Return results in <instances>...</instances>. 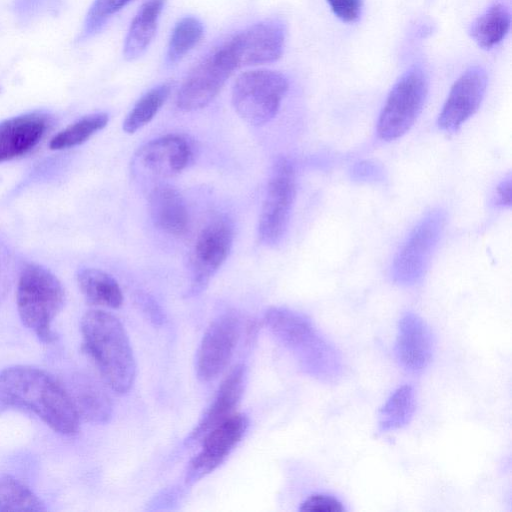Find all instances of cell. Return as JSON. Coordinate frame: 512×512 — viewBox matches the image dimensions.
Listing matches in <instances>:
<instances>
[{
    "instance_id": "1",
    "label": "cell",
    "mask_w": 512,
    "mask_h": 512,
    "mask_svg": "<svg viewBox=\"0 0 512 512\" xmlns=\"http://www.w3.org/2000/svg\"><path fill=\"white\" fill-rule=\"evenodd\" d=\"M0 403L28 410L54 431L74 435L79 413L69 392L47 371L13 365L0 371Z\"/></svg>"
},
{
    "instance_id": "2",
    "label": "cell",
    "mask_w": 512,
    "mask_h": 512,
    "mask_svg": "<svg viewBox=\"0 0 512 512\" xmlns=\"http://www.w3.org/2000/svg\"><path fill=\"white\" fill-rule=\"evenodd\" d=\"M81 333L83 347L104 382L117 394L127 393L136 377V363L120 320L104 310H89L81 319Z\"/></svg>"
},
{
    "instance_id": "3",
    "label": "cell",
    "mask_w": 512,
    "mask_h": 512,
    "mask_svg": "<svg viewBox=\"0 0 512 512\" xmlns=\"http://www.w3.org/2000/svg\"><path fill=\"white\" fill-rule=\"evenodd\" d=\"M64 302V288L50 270L36 263L22 268L16 291L18 313L23 324L42 342L56 340L51 323Z\"/></svg>"
},
{
    "instance_id": "4",
    "label": "cell",
    "mask_w": 512,
    "mask_h": 512,
    "mask_svg": "<svg viewBox=\"0 0 512 512\" xmlns=\"http://www.w3.org/2000/svg\"><path fill=\"white\" fill-rule=\"evenodd\" d=\"M288 89L289 81L279 71L249 70L235 80L231 102L236 113L245 122L261 126L277 115Z\"/></svg>"
},
{
    "instance_id": "5",
    "label": "cell",
    "mask_w": 512,
    "mask_h": 512,
    "mask_svg": "<svg viewBox=\"0 0 512 512\" xmlns=\"http://www.w3.org/2000/svg\"><path fill=\"white\" fill-rule=\"evenodd\" d=\"M428 87L427 75L419 66L399 77L378 117L376 130L381 140H396L410 130L423 109Z\"/></svg>"
},
{
    "instance_id": "6",
    "label": "cell",
    "mask_w": 512,
    "mask_h": 512,
    "mask_svg": "<svg viewBox=\"0 0 512 512\" xmlns=\"http://www.w3.org/2000/svg\"><path fill=\"white\" fill-rule=\"evenodd\" d=\"M295 197L294 166L288 158L278 157L270 171L258 220V236L264 245L274 247L283 239Z\"/></svg>"
},
{
    "instance_id": "7",
    "label": "cell",
    "mask_w": 512,
    "mask_h": 512,
    "mask_svg": "<svg viewBox=\"0 0 512 512\" xmlns=\"http://www.w3.org/2000/svg\"><path fill=\"white\" fill-rule=\"evenodd\" d=\"M237 69L234 58L224 42L214 47L183 80L176 96V106L185 112L206 107Z\"/></svg>"
},
{
    "instance_id": "8",
    "label": "cell",
    "mask_w": 512,
    "mask_h": 512,
    "mask_svg": "<svg viewBox=\"0 0 512 512\" xmlns=\"http://www.w3.org/2000/svg\"><path fill=\"white\" fill-rule=\"evenodd\" d=\"M234 241V226L225 214L213 216L199 232L190 257L188 296L201 293L228 258Z\"/></svg>"
},
{
    "instance_id": "9",
    "label": "cell",
    "mask_w": 512,
    "mask_h": 512,
    "mask_svg": "<svg viewBox=\"0 0 512 512\" xmlns=\"http://www.w3.org/2000/svg\"><path fill=\"white\" fill-rule=\"evenodd\" d=\"M445 223V212L434 209L413 228L393 260L391 275L397 284L411 286L423 278Z\"/></svg>"
},
{
    "instance_id": "10",
    "label": "cell",
    "mask_w": 512,
    "mask_h": 512,
    "mask_svg": "<svg viewBox=\"0 0 512 512\" xmlns=\"http://www.w3.org/2000/svg\"><path fill=\"white\" fill-rule=\"evenodd\" d=\"M285 39V24L279 19H266L244 28L224 43L239 69L278 60Z\"/></svg>"
},
{
    "instance_id": "11",
    "label": "cell",
    "mask_w": 512,
    "mask_h": 512,
    "mask_svg": "<svg viewBox=\"0 0 512 512\" xmlns=\"http://www.w3.org/2000/svg\"><path fill=\"white\" fill-rule=\"evenodd\" d=\"M194 158L195 145L189 137L167 134L142 145L133 164L145 176L164 179L181 173Z\"/></svg>"
},
{
    "instance_id": "12",
    "label": "cell",
    "mask_w": 512,
    "mask_h": 512,
    "mask_svg": "<svg viewBox=\"0 0 512 512\" xmlns=\"http://www.w3.org/2000/svg\"><path fill=\"white\" fill-rule=\"evenodd\" d=\"M240 336V319L231 312L219 315L206 329L196 354V374L204 382L227 367Z\"/></svg>"
},
{
    "instance_id": "13",
    "label": "cell",
    "mask_w": 512,
    "mask_h": 512,
    "mask_svg": "<svg viewBox=\"0 0 512 512\" xmlns=\"http://www.w3.org/2000/svg\"><path fill=\"white\" fill-rule=\"evenodd\" d=\"M248 427L244 414L233 413L205 435L200 451L190 461L185 481L194 484L218 468L238 445Z\"/></svg>"
},
{
    "instance_id": "14",
    "label": "cell",
    "mask_w": 512,
    "mask_h": 512,
    "mask_svg": "<svg viewBox=\"0 0 512 512\" xmlns=\"http://www.w3.org/2000/svg\"><path fill=\"white\" fill-rule=\"evenodd\" d=\"M488 77L485 69L474 65L454 82L438 116V126L456 132L479 109L486 93Z\"/></svg>"
},
{
    "instance_id": "15",
    "label": "cell",
    "mask_w": 512,
    "mask_h": 512,
    "mask_svg": "<svg viewBox=\"0 0 512 512\" xmlns=\"http://www.w3.org/2000/svg\"><path fill=\"white\" fill-rule=\"evenodd\" d=\"M433 351V335L427 323L413 312L405 313L399 320L395 342L399 364L409 372H421L430 363Z\"/></svg>"
},
{
    "instance_id": "16",
    "label": "cell",
    "mask_w": 512,
    "mask_h": 512,
    "mask_svg": "<svg viewBox=\"0 0 512 512\" xmlns=\"http://www.w3.org/2000/svg\"><path fill=\"white\" fill-rule=\"evenodd\" d=\"M49 116L29 112L0 122V163L20 157L32 150L49 127Z\"/></svg>"
},
{
    "instance_id": "17",
    "label": "cell",
    "mask_w": 512,
    "mask_h": 512,
    "mask_svg": "<svg viewBox=\"0 0 512 512\" xmlns=\"http://www.w3.org/2000/svg\"><path fill=\"white\" fill-rule=\"evenodd\" d=\"M264 322L276 339L301 358L319 339L312 321L299 312L284 307H271Z\"/></svg>"
},
{
    "instance_id": "18",
    "label": "cell",
    "mask_w": 512,
    "mask_h": 512,
    "mask_svg": "<svg viewBox=\"0 0 512 512\" xmlns=\"http://www.w3.org/2000/svg\"><path fill=\"white\" fill-rule=\"evenodd\" d=\"M149 211L154 225L168 235L181 237L190 225L189 212L181 193L170 184H158L149 194Z\"/></svg>"
},
{
    "instance_id": "19",
    "label": "cell",
    "mask_w": 512,
    "mask_h": 512,
    "mask_svg": "<svg viewBox=\"0 0 512 512\" xmlns=\"http://www.w3.org/2000/svg\"><path fill=\"white\" fill-rule=\"evenodd\" d=\"M246 370L241 364L233 367L218 387L211 405L197 426L191 432L189 440L204 436L214 426L234 413L245 387Z\"/></svg>"
},
{
    "instance_id": "20",
    "label": "cell",
    "mask_w": 512,
    "mask_h": 512,
    "mask_svg": "<svg viewBox=\"0 0 512 512\" xmlns=\"http://www.w3.org/2000/svg\"><path fill=\"white\" fill-rule=\"evenodd\" d=\"M166 0H146L132 19L123 44V56L132 61L150 46Z\"/></svg>"
},
{
    "instance_id": "21",
    "label": "cell",
    "mask_w": 512,
    "mask_h": 512,
    "mask_svg": "<svg viewBox=\"0 0 512 512\" xmlns=\"http://www.w3.org/2000/svg\"><path fill=\"white\" fill-rule=\"evenodd\" d=\"M78 287L86 300L97 306L116 309L123 293L116 279L98 268H83L77 274Z\"/></svg>"
},
{
    "instance_id": "22",
    "label": "cell",
    "mask_w": 512,
    "mask_h": 512,
    "mask_svg": "<svg viewBox=\"0 0 512 512\" xmlns=\"http://www.w3.org/2000/svg\"><path fill=\"white\" fill-rule=\"evenodd\" d=\"M80 417L94 423H105L112 415V403L105 390L95 381L80 377L71 396Z\"/></svg>"
},
{
    "instance_id": "23",
    "label": "cell",
    "mask_w": 512,
    "mask_h": 512,
    "mask_svg": "<svg viewBox=\"0 0 512 512\" xmlns=\"http://www.w3.org/2000/svg\"><path fill=\"white\" fill-rule=\"evenodd\" d=\"M509 9L501 4H493L476 18L469 28L471 38L483 49H491L499 44L510 29Z\"/></svg>"
},
{
    "instance_id": "24",
    "label": "cell",
    "mask_w": 512,
    "mask_h": 512,
    "mask_svg": "<svg viewBox=\"0 0 512 512\" xmlns=\"http://www.w3.org/2000/svg\"><path fill=\"white\" fill-rule=\"evenodd\" d=\"M416 407L415 390L412 385L398 387L378 413L380 433L395 431L405 427L411 421Z\"/></svg>"
},
{
    "instance_id": "25",
    "label": "cell",
    "mask_w": 512,
    "mask_h": 512,
    "mask_svg": "<svg viewBox=\"0 0 512 512\" xmlns=\"http://www.w3.org/2000/svg\"><path fill=\"white\" fill-rule=\"evenodd\" d=\"M171 90V82H164L144 93L125 117L123 130L133 134L148 124L164 105Z\"/></svg>"
},
{
    "instance_id": "26",
    "label": "cell",
    "mask_w": 512,
    "mask_h": 512,
    "mask_svg": "<svg viewBox=\"0 0 512 512\" xmlns=\"http://www.w3.org/2000/svg\"><path fill=\"white\" fill-rule=\"evenodd\" d=\"M204 34L203 23L194 16H185L174 25L165 55L168 66L178 63L201 40Z\"/></svg>"
},
{
    "instance_id": "27",
    "label": "cell",
    "mask_w": 512,
    "mask_h": 512,
    "mask_svg": "<svg viewBox=\"0 0 512 512\" xmlns=\"http://www.w3.org/2000/svg\"><path fill=\"white\" fill-rule=\"evenodd\" d=\"M108 122L109 115L105 112L85 115L54 135L49 142V148L63 150L81 145L102 130Z\"/></svg>"
},
{
    "instance_id": "28",
    "label": "cell",
    "mask_w": 512,
    "mask_h": 512,
    "mask_svg": "<svg viewBox=\"0 0 512 512\" xmlns=\"http://www.w3.org/2000/svg\"><path fill=\"white\" fill-rule=\"evenodd\" d=\"M47 507L26 485L10 475L0 476V511H46Z\"/></svg>"
},
{
    "instance_id": "29",
    "label": "cell",
    "mask_w": 512,
    "mask_h": 512,
    "mask_svg": "<svg viewBox=\"0 0 512 512\" xmlns=\"http://www.w3.org/2000/svg\"><path fill=\"white\" fill-rule=\"evenodd\" d=\"M133 1L94 0L86 13L79 41L89 39L99 33L116 13Z\"/></svg>"
},
{
    "instance_id": "30",
    "label": "cell",
    "mask_w": 512,
    "mask_h": 512,
    "mask_svg": "<svg viewBox=\"0 0 512 512\" xmlns=\"http://www.w3.org/2000/svg\"><path fill=\"white\" fill-rule=\"evenodd\" d=\"M302 512H344L346 508L336 497L327 493H314L308 496L299 507Z\"/></svg>"
},
{
    "instance_id": "31",
    "label": "cell",
    "mask_w": 512,
    "mask_h": 512,
    "mask_svg": "<svg viewBox=\"0 0 512 512\" xmlns=\"http://www.w3.org/2000/svg\"><path fill=\"white\" fill-rule=\"evenodd\" d=\"M332 12L343 22L356 21L362 10V0H326Z\"/></svg>"
},
{
    "instance_id": "32",
    "label": "cell",
    "mask_w": 512,
    "mask_h": 512,
    "mask_svg": "<svg viewBox=\"0 0 512 512\" xmlns=\"http://www.w3.org/2000/svg\"><path fill=\"white\" fill-rule=\"evenodd\" d=\"M351 177L359 182H375L383 178V169L373 161L364 160L352 166Z\"/></svg>"
},
{
    "instance_id": "33",
    "label": "cell",
    "mask_w": 512,
    "mask_h": 512,
    "mask_svg": "<svg viewBox=\"0 0 512 512\" xmlns=\"http://www.w3.org/2000/svg\"><path fill=\"white\" fill-rule=\"evenodd\" d=\"M511 176L508 175L496 187L493 203L497 207L508 208L511 206Z\"/></svg>"
}]
</instances>
